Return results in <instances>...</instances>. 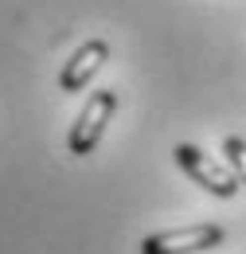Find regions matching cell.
I'll return each instance as SVG.
<instances>
[{
    "label": "cell",
    "mask_w": 246,
    "mask_h": 254,
    "mask_svg": "<svg viewBox=\"0 0 246 254\" xmlns=\"http://www.w3.org/2000/svg\"><path fill=\"white\" fill-rule=\"evenodd\" d=\"M114 110H118V94H114V90H98V94L82 106L78 122L70 126V137H66L70 157H90L94 149H98V141H102V133L110 126Z\"/></svg>",
    "instance_id": "1"
},
{
    "label": "cell",
    "mask_w": 246,
    "mask_h": 254,
    "mask_svg": "<svg viewBox=\"0 0 246 254\" xmlns=\"http://www.w3.org/2000/svg\"><path fill=\"white\" fill-rule=\"evenodd\" d=\"M106 59H110V43H106V39H86V43L66 59V66H62V74H59L62 94H78V90H86L90 78L106 66Z\"/></svg>",
    "instance_id": "4"
},
{
    "label": "cell",
    "mask_w": 246,
    "mask_h": 254,
    "mask_svg": "<svg viewBox=\"0 0 246 254\" xmlns=\"http://www.w3.org/2000/svg\"><path fill=\"white\" fill-rule=\"evenodd\" d=\"M223 157H227V168L239 176V184L246 188V141L243 137H227L223 141Z\"/></svg>",
    "instance_id": "5"
},
{
    "label": "cell",
    "mask_w": 246,
    "mask_h": 254,
    "mask_svg": "<svg viewBox=\"0 0 246 254\" xmlns=\"http://www.w3.org/2000/svg\"><path fill=\"white\" fill-rule=\"evenodd\" d=\"M176 164L184 168L199 188H207L211 195H219V199H231L235 191L243 188V184H239V176H235L227 164L211 160L203 149H195V145H176Z\"/></svg>",
    "instance_id": "2"
},
{
    "label": "cell",
    "mask_w": 246,
    "mask_h": 254,
    "mask_svg": "<svg viewBox=\"0 0 246 254\" xmlns=\"http://www.w3.org/2000/svg\"><path fill=\"white\" fill-rule=\"evenodd\" d=\"M219 243H223V227L219 223H191V227L149 235L141 243V254H195V251H211Z\"/></svg>",
    "instance_id": "3"
}]
</instances>
